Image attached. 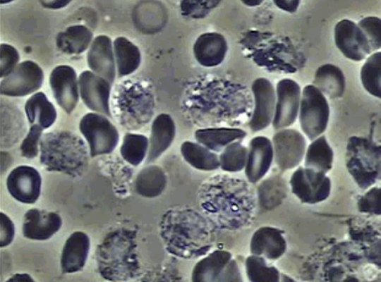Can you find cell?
Masks as SVG:
<instances>
[{"instance_id": "obj_9", "label": "cell", "mask_w": 381, "mask_h": 282, "mask_svg": "<svg viewBox=\"0 0 381 282\" xmlns=\"http://www.w3.org/2000/svg\"><path fill=\"white\" fill-rule=\"evenodd\" d=\"M290 185L293 193L308 204L326 200L331 190L330 180L325 173L302 166L292 174Z\"/></svg>"}, {"instance_id": "obj_21", "label": "cell", "mask_w": 381, "mask_h": 282, "mask_svg": "<svg viewBox=\"0 0 381 282\" xmlns=\"http://www.w3.org/2000/svg\"><path fill=\"white\" fill-rule=\"evenodd\" d=\"M282 233L281 230L274 227L263 226L258 228L251 238V254L268 259H277L286 249V243Z\"/></svg>"}, {"instance_id": "obj_17", "label": "cell", "mask_w": 381, "mask_h": 282, "mask_svg": "<svg viewBox=\"0 0 381 282\" xmlns=\"http://www.w3.org/2000/svg\"><path fill=\"white\" fill-rule=\"evenodd\" d=\"M255 106L249 127L253 132L267 128L274 117L276 92L273 85L267 78H259L252 85Z\"/></svg>"}, {"instance_id": "obj_39", "label": "cell", "mask_w": 381, "mask_h": 282, "mask_svg": "<svg viewBox=\"0 0 381 282\" xmlns=\"http://www.w3.org/2000/svg\"><path fill=\"white\" fill-rule=\"evenodd\" d=\"M1 78L8 76L16 67L20 56L17 49L11 44H1Z\"/></svg>"}, {"instance_id": "obj_34", "label": "cell", "mask_w": 381, "mask_h": 282, "mask_svg": "<svg viewBox=\"0 0 381 282\" xmlns=\"http://www.w3.org/2000/svg\"><path fill=\"white\" fill-rule=\"evenodd\" d=\"M149 141L143 135L126 133L120 148L123 159L133 166L139 165L148 151Z\"/></svg>"}, {"instance_id": "obj_29", "label": "cell", "mask_w": 381, "mask_h": 282, "mask_svg": "<svg viewBox=\"0 0 381 282\" xmlns=\"http://www.w3.org/2000/svg\"><path fill=\"white\" fill-rule=\"evenodd\" d=\"M113 49L119 77L130 75L138 68L141 61L140 51L127 38H116L113 42Z\"/></svg>"}, {"instance_id": "obj_3", "label": "cell", "mask_w": 381, "mask_h": 282, "mask_svg": "<svg viewBox=\"0 0 381 282\" xmlns=\"http://www.w3.org/2000/svg\"><path fill=\"white\" fill-rule=\"evenodd\" d=\"M133 235L128 231H116L105 238L97 252L100 274L109 280L132 277L137 269Z\"/></svg>"}, {"instance_id": "obj_7", "label": "cell", "mask_w": 381, "mask_h": 282, "mask_svg": "<svg viewBox=\"0 0 381 282\" xmlns=\"http://www.w3.org/2000/svg\"><path fill=\"white\" fill-rule=\"evenodd\" d=\"M79 129L89 145L91 157L110 154L119 142L117 129L100 114H85L80 121Z\"/></svg>"}, {"instance_id": "obj_14", "label": "cell", "mask_w": 381, "mask_h": 282, "mask_svg": "<svg viewBox=\"0 0 381 282\" xmlns=\"http://www.w3.org/2000/svg\"><path fill=\"white\" fill-rule=\"evenodd\" d=\"M334 42L344 56L354 61L366 59L372 52L364 33L351 20L344 19L336 24Z\"/></svg>"}, {"instance_id": "obj_35", "label": "cell", "mask_w": 381, "mask_h": 282, "mask_svg": "<svg viewBox=\"0 0 381 282\" xmlns=\"http://www.w3.org/2000/svg\"><path fill=\"white\" fill-rule=\"evenodd\" d=\"M248 148L240 141H235L223 149L219 157V167L225 171L237 172L246 166Z\"/></svg>"}, {"instance_id": "obj_23", "label": "cell", "mask_w": 381, "mask_h": 282, "mask_svg": "<svg viewBox=\"0 0 381 282\" xmlns=\"http://www.w3.org/2000/svg\"><path fill=\"white\" fill-rule=\"evenodd\" d=\"M227 43L224 37L216 32L201 35L193 46V53L198 62L206 67L220 64L227 51Z\"/></svg>"}, {"instance_id": "obj_10", "label": "cell", "mask_w": 381, "mask_h": 282, "mask_svg": "<svg viewBox=\"0 0 381 282\" xmlns=\"http://www.w3.org/2000/svg\"><path fill=\"white\" fill-rule=\"evenodd\" d=\"M43 80L44 73L40 66L34 61H24L1 80L0 92L6 96L24 97L38 90Z\"/></svg>"}, {"instance_id": "obj_38", "label": "cell", "mask_w": 381, "mask_h": 282, "mask_svg": "<svg viewBox=\"0 0 381 282\" xmlns=\"http://www.w3.org/2000/svg\"><path fill=\"white\" fill-rule=\"evenodd\" d=\"M43 128L38 124H33L23 140L20 149L21 155L28 159H33L38 154V145Z\"/></svg>"}, {"instance_id": "obj_25", "label": "cell", "mask_w": 381, "mask_h": 282, "mask_svg": "<svg viewBox=\"0 0 381 282\" xmlns=\"http://www.w3.org/2000/svg\"><path fill=\"white\" fill-rule=\"evenodd\" d=\"M246 135V133L236 128H207L195 132L198 142L211 151L218 152L230 143L238 141Z\"/></svg>"}, {"instance_id": "obj_31", "label": "cell", "mask_w": 381, "mask_h": 282, "mask_svg": "<svg viewBox=\"0 0 381 282\" xmlns=\"http://www.w3.org/2000/svg\"><path fill=\"white\" fill-rule=\"evenodd\" d=\"M181 152L184 159L197 169L213 171L219 167L217 154L200 143L186 141L181 145Z\"/></svg>"}, {"instance_id": "obj_37", "label": "cell", "mask_w": 381, "mask_h": 282, "mask_svg": "<svg viewBox=\"0 0 381 282\" xmlns=\"http://www.w3.org/2000/svg\"><path fill=\"white\" fill-rule=\"evenodd\" d=\"M358 26L364 33L372 51L381 47V20L376 16H368L361 19Z\"/></svg>"}, {"instance_id": "obj_45", "label": "cell", "mask_w": 381, "mask_h": 282, "mask_svg": "<svg viewBox=\"0 0 381 282\" xmlns=\"http://www.w3.org/2000/svg\"><path fill=\"white\" fill-rule=\"evenodd\" d=\"M6 281H34V280L28 274H16Z\"/></svg>"}, {"instance_id": "obj_22", "label": "cell", "mask_w": 381, "mask_h": 282, "mask_svg": "<svg viewBox=\"0 0 381 282\" xmlns=\"http://www.w3.org/2000/svg\"><path fill=\"white\" fill-rule=\"evenodd\" d=\"M89 250L90 238L86 233L75 231L71 234L61 252L62 272L71 274L81 271L85 264Z\"/></svg>"}, {"instance_id": "obj_15", "label": "cell", "mask_w": 381, "mask_h": 282, "mask_svg": "<svg viewBox=\"0 0 381 282\" xmlns=\"http://www.w3.org/2000/svg\"><path fill=\"white\" fill-rule=\"evenodd\" d=\"M42 178L36 168L22 165L8 174L6 186L10 195L20 202L33 204L41 192Z\"/></svg>"}, {"instance_id": "obj_12", "label": "cell", "mask_w": 381, "mask_h": 282, "mask_svg": "<svg viewBox=\"0 0 381 282\" xmlns=\"http://www.w3.org/2000/svg\"><path fill=\"white\" fill-rule=\"evenodd\" d=\"M274 159L283 170L297 166L306 153V142L301 133L294 129H281L273 136Z\"/></svg>"}, {"instance_id": "obj_16", "label": "cell", "mask_w": 381, "mask_h": 282, "mask_svg": "<svg viewBox=\"0 0 381 282\" xmlns=\"http://www.w3.org/2000/svg\"><path fill=\"white\" fill-rule=\"evenodd\" d=\"M49 84L57 104L71 114L79 99V86L75 70L68 65L55 67L49 76Z\"/></svg>"}, {"instance_id": "obj_42", "label": "cell", "mask_w": 381, "mask_h": 282, "mask_svg": "<svg viewBox=\"0 0 381 282\" xmlns=\"http://www.w3.org/2000/svg\"><path fill=\"white\" fill-rule=\"evenodd\" d=\"M14 235L15 227L13 221L6 214L1 212L0 247H4L11 244Z\"/></svg>"}, {"instance_id": "obj_2", "label": "cell", "mask_w": 381, "mask_h": 282, "mask_svg": "<svg viewBox=\"0 0 381 282\" xmlns=\"http://www.w3.org/2000/svg\"><path fill=\"white\" fill-rule=\"evenodd\" d=\"M40 161L48 170L78 174L87 161L85 143L68 132L47 133L40 142Z\"/></svg>"}, {"instance_id": "obj_32", "label": "cell", "mask_w": 381, "mask_h": 282, "mask_svg": "<svg viewBox=\"0 0 381 282\" xmlns=\"http://www.w3.org/2000/svg\"><path fill=\"white\" fill-rule=\"evenodd\" d=\"M167 185V177L158 166L152 165L144 168L135 180V190L140 195L155 197L160 195Z\"/></svg>"}, {"instance_id": "obj_6", "label": "cell", "mask_w": 381, "mask_h": 282, "mask_svg": "<svg viewBox=\"0 0 381 282\" xmlns=\"http://www.w3.org/2000/svg\"><path fill=\"white\" fill-rule=\"evenodd\" d=\"M347 165L358 185L365 188L377 179L380 171V147L367 140L352 137L348 145Z\"/></svg>"}, {"instance_id": "obj_40", "label": "cell", "mask_w": 381, "mask_h": 282, "mask_svg": "<svg viewBox=\"0 0 381 282\" xmlns=\"http://www.w3.org/2000/svg\"><path fill=\"white\" fill-rule=\"evenodd\" d=\"M359 210L380 214V189L373 188L370 189L358 202Z\"/></svg>"}, {"instance_id": "obj_30", "label": "cell", "mask_w": 381, "mask_h": 282, "mask_svg": "<svg viewBox=\"0 0 381 282\" xmlns=\"http://www.w3.org/2000/svg\"><path fill=\"white\" fill-rule=\"evenodd\" d=\"M305 154L304 167L325 174L331 169L333 151L325 135L313 140Z\"/></svg>"}, {"instance_id": "obj_28", "label": "cell", "mask_w": 381, "mask_h": 282, "mask_svg": "<svg viewBox=\"0 0 381 282\" xmlns=\"http://www.w3.org/2000/svg\"><path fill=\"white\" fill-rule=\"evenodd\" d=\"M25 111L28 121L34 124L37 121L43 129L52 126L56 118L54 106L42 92L34 94L27 100Z\"/></svg>"}, {"instance_id": "obj_33", "label": "cell", "mask_w": 381, "mask_h": 282, "mask_svg": "<svg viewBox=\"0 0 381 282\" xmlns=\"http://www.w3.org/2000/svg\"><path fill=\"white\" fill-rule=\"evenodd\" d=\"M361 80L364 89L371 95L381 97V52L370 55L361 70Z\"/></svg>"}, {"instance_id": "obj_36", "label": "cell", "mask_w": 381, "mask_h": 282, "mask_svg": "<svg viewBox=\"0 0 381 282\" xmlns=\"http://www.w3.org/2000/svg\"><path fill=\"white\" fill-rule=\"evenodd\" d=\"M246 271L250 281H279V272L270 266L262 257L252 255L246 261Z\"/></svg>"}, {"instance_id": "obj_44", "label": "cell", "mask_w": 381, "mask_h": 282, "mask_svg": "<svg viewBox=\"0 0 381 282\" xmlns=\"http://www.w3.org/2000/svg\"><path fill=\"white\" fill-rule=\"evenodd\" d=\"M40 3L43 7L48 8H61L67 6L71 1L66 0H54V1H40Z\"/></svg>"}, {"instance_id": "obj_20", "label": "cell", "mask_w": 381, "mask_h": 282, "mask_svg": "<svg viewBox=\"0 0 381 282\" xmlns=\"http://www.w3.org/2000/svg\"><path fill=\"white\" fill-rule=\"evenodd\" d=\"M61 224L62 220L58 214L30 209L24 215L23 234L31 240H47L60 229Z\"/></svg>"}, {"instance_id": "obj_43", "label": "cell", "mask_w": 381, "mask_h": 282, "mask_svg": "<svg viewBox=\"0 0 381 282\" xmlns=\"http://www.w3.org/2000/svg\"><path fill=\"white\" fill-rule=\"evenodd\" d=\"M274 3L276 4V6L286 11H288L289 13H294L295 12L300 4V1L296 0H277L274 1Z\"/></svg>"}, {"instance_id": "obj_5", "label": "cell", "mask_w": 381, "mask_h": 282, "mask_svg": "<svg viewBox=\"0 0 381 282\" xmlns=\"http://www.w3.org/2000/svg\"><path fill=\"white\" fill-rule=\"evenodd\" d=\"M329 106L325 96L313 85H306L301 96L298 118L301 128L313 141L326 130Z\"/></svg>"}, {"instance_id": "obj_26", "label": "cell", "mask_w": 381, "mask_h": 282, "mask_svg": "<svg viewBox=\"0 0 381 282\" xmlns=\"http://www.w3.org/2000/svg\"><path fill=\"white\" fill-rule=\"evenodd\" d=\"M313 85L330 98L341 97L346 85L344 75L338 66L324 64L316 70Z\"/></svg>"}, {"instance_id": "obj_41", "label": "cell", "mask_w": 381, "mask_h": 282, "mask_svg": "<svg viewBox=\"0 0 381 282\" xmlns=\"http://www.w3.org/2000/svg\"><path fill=\"white\" fill-rule=\"evenodd\" d=\"M218 1H182L181 9L187 15L193 16H202L205 11L210 9Z\"/></svg>"}, {"instance_id": "obj_13", "label": "cell", "mask_w": 381, "mask_h": 282, "mask_svg": "<svg viewBox=\"0 0 381 282\" xmlns=\"http://www.w3.org/2000/svg\"><path fill=\"white\" fill-rule=\"evenodd\" d=\"M111 84L90 70L83 71L78 78L80 96L90 110L111 118L109 106Z\"/></svg>"}, {"instance_id": "obj_46", "label": "cell", "mask_w": 381, "mask_h": 282, "mask_svg": "<svg viewBox=\"0 0 381 282\" xmlns=\"http://www.w3.org/2000/svg\"><path fill=\"white\" fill-rule=\"evenodd\" d=\"M262 1H243V3L249 6H255L260 4Z\"/></svg>"}, {"instance_id": "obj_4", "label": "cell", "mask_w": 381, "mask_h": 282, "mask_svg": "<svg viewBox=\"0 0 381 282\" xmlns=\"http://www.w3.org/2000/svg\"><path fill=\"white\" fill-rule=\"evenodd\" d=\"M115 109L127 126H140L148 122L154 110V97L148 85L138 82L122 83L116 90Z\"/></svg>"}, {"instance_id": "obj_11", "label": "cell", "mask_w": 381, "mask_h": 282, "mask_svg": "<svg viewBox=\"0 0 381 282\" xmlns=\"http://www.w3.org/2000/svg\"><path fill=\"white\" fill-rule=\"evenodd\" d=\"M301 96V88L296 81L284 78L278 82L272 122L275 130L284 129L295 122L298 114Z\"/></svg>"}, {"instance_id": "obj_18", "label": "cell", "mask_w": 381, "mask_h": 282, "mask_svg": "<svg viewBox=\"0 0 381 282\" xmlns=\"http://www.w3.org/2000/svg\"><path fill=\"white\" fill-rule=\"evenodd\" d=\"M274 159L272 142L266 137L258 136L249 143L245 173L252 183L260 180L269 171Z\"/></svg>"}, {"instance_id": "obj_19", "label": "cell", "mask_w": 381, "mask_h": 282, "mask_svg": "<svg viewBox=\"0 0 381 282\" xmlns=\"http://www.w3.org/2000/svg\"><path fill=\"white\" fill-rule=\"evenodd\" d=\"M87 61L92 72L107 80L111 85L116 75L113 45L106 35L97 36L87 54Z\"/></svg>"}, {"instance_id": "obj_8", "label": "cell", "mask_w": 381, "mask_h": 282, "mask_svg": "<svg viewBox=\"0 0 381 282\" xmlns=\"http://www.w3.org/2000/svg\"><path fill=\"white\" fill-rule=\"evenodd\" d=\"M238 267L231 253L214 250L200 259L192 272V281L196 282L241 281Z\"/></svg>"}, {"instance_id": "obj_24", "label": "cell", "mask_w": 381, "mask_h": 282, "mask_svg": "<svg viewBox=\"0 0 381 282\" xmlns=\"http://www.w3.org/2000/svg\"><path fill=\"white\" fill-rule=\"evenodd\" d=\"M176 128L172 118L167 114L158 115L153 121L146 159L150 163L163 154L172 143Z\"/></svg>"}, {"instance_id": "obj_1", "label": "cell", "mask_w": 381, "mask_h": 282, "mask_svg": "<svg viewBox=\"0 0 381 282\" xmlns=\"http://www.w3.org/2000/svg\"><path fill=\"white\" fill-rule=\"evenodd\" d=\"M162 236L168 250L183 257L205 255L210 247L207 220L192 209L168 212L162 221Z\"/></svg>"}, {"instance_id": "obj_27", "label": "cell", "mask_w": 381, "mask_h": 282, "mask_svg": "<svg viewBox=\"0 0 381 282\" xmlns=\"http://www.w3.org/2000/svg\"><path fill=\"white\" fill-rule=\"evenodd\" d=\"M92 37V32L87 27L75 25L57 35L56 44L59 50L66 54H79L88 48Z\"/></svg>"}]
</instances>
